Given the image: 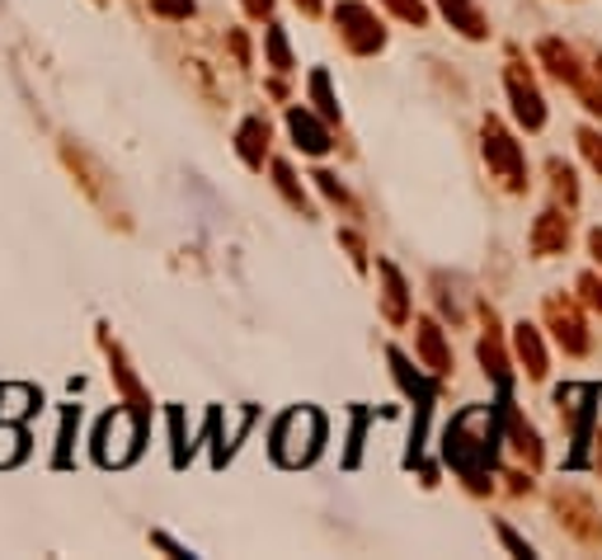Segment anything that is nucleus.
Wrapping results in <instances>:
<instances>
[{
	"instance_id": "nucleus-1",
	"label": "nucleus",
	"mask_w": 602,
	"mask_h": 560,
	"mask_svg": "<svg viewBox=\"0 0 602 560\" xmlns=\"http://www.w3.org/2000/svg\"><path fill=\"white\" fill-rule=\"evenodd\" d=\"M448 462L462 476L485 489V471L494 466V429H490V410H466L456 424L448 429Z\"/></svg>"
},
{
	"instance_id": "nucleus-2",
	"label": "nucleus",
	"mask_w": 602,
	"mask_h": 560,
	"mask_svg": "<svg viewBox=\"0 0 602 560\" xmlns=\"http://www.w3.org/2000/svg\"><path fill=\"white\" fill-rule=\"evenodd\" d=\"M321 439H325V424L315 410H292L282 414V424L273 433V452L282 466H307L315 452H321Z\"/></svg>"
},
{
	"instance_id": "nucleus-3",
	"label": "nucleus",
	"mask_w": 602,
	"mask_h": 560,
	"mask_svg": "<svg viewBox=\"0 0 602 560\" xmlns=\"http://www.w3.org/2000/svg\"><path fill=\"white\" fill-rule=\"evenodd\" d=\"M485 161H490V174H499L513 194H523V189H527L523 151H518V142H513V137L504 132L499 118H485Z\"/></svg>"
},
{
	"instance_id": "nucleus-4",
	"label": "nucleus",
	"mask_w": 602,
	"mask_h": 560,
	"mask_svg": "<svg viewBox=\"0 0 602 560\" xmlns=\"http://www.w3.org/2000/svg\"><path fill=\"white\" fill-rule=\"evenodd\" d=\"M551 504L560 514V528L570 532L574 541H583V547H602V518H598L589 495H579V489H556Z\"/></svg>"
},
{
	"instance_id": "nucleus-5",
	"label": "nucleus",
	"mask_w": 602,
	"mask_h": 560,
	"mask_svg": "<svg viewBox=\"0 0 602 560\" xmlns=\"http://www.w3.org/2000/svg\"><path fill=\"white\" fill-rule=\"evenodd\" d=\"M334 24H340V33H344V43L353 47V52H377L381 43H386V33H381V24H377V14H372L367 6H358V0H344L340 10H334Z\"/></svg>"
},
{
	"instance_id": "nucleus-6",
	"label": "nucleus",
	"mask_w": 602,
	"mask_h": 560,
	"mask_svg": "<svg viewBox=\"0 0 602 560\" xmlns=\"http://www.w3.org/2000/svg\"><path fill=\"white\" fill-rule=\"evenodd\" d=\"M137 439H141L137 414L132 410H114L109 419H104V429H99V457L109 466H122L137 452Z\"/></svg>"
},
{
	"instance_id": "nucleus-7",
	"label": "nucleus",
	"mask_w": 602,
	"mask_h": 560,
	"mask_svg": "<svg viewBox=\"0 0 602 560\" xmlns=\"http://www.w3.org/2000/svg\"><path fill=\"white\" fill-rule=\"evenodd\" d=\"M546 321H551V330H556V340H560L565 354H574V358L589 354L593 340H589V330H583V316H579L574 302H565V297H551V302H546Z\"/></svg>"
},
{
	"instance_id": "nucleus-8",
	"label": "nucleus",
	"mask_w": 602,
	"mask_h": 560,
	"mask_svg": "<svg viewBox=\"0 0 602 560\" xmlns=\"http://www.w3.org/2000/svg\"><path fill=\"white\" fill-rule=\"evenodd\" d=\"M508 95H513V114L523 118V128H541L546 122V104H541V95H537V85L523 76V66H513L508 72Z\"/></svg>"
},
{
	"instance_id": "nucleus-9",
	"label": "nucleus",
	"mask_w": 602,
	"mask_h": 560,
	"mask_svg": "<svg viewBox=\"0 0 602 560\" xmlns=\"http://www.w3.org/2000/svg\"><path fill=\"white\" fill-rule=\"evenodd\" d=\"M565 245H570V213L551 207V213H541L533 226V250L537 255H565Z\"/></svg>"
},
{
	"instance_id": "nucleus-10",
	"label": "nucleus",
	"mask_w": 602,
	"mask_h": 560,
	"mask_svg": "<svg viewBox=\"0 0 602 560\" xmlns=\"http://www.w3.org/2000/svg\"><path fill=\"white\" fill-rule=\"evenodd\" d=\"M513 354H518V363H523V373L533 377V381H541L546 377V344H541V335H537V325H518L513 330Z\"/></svg>"
},
{
	"instance_id": "nucleus-11",
	"label": "nucleus",
	"mask_w": 602,
	"mask_h": 560,
	"mask_svg": "<svg viewBox=\"0 0 602 560\" xmlns=\"http://www.w3.org/2000/svg\"><path fill=\"white\" fill-rule=\"evenodd\" d=\"M537 57L546 62V72H551L560 85H579V80H583V66H579V57H574V47H565L560 39H546V43L537 47Z\"/></svg>"
},
{
	"instance_id": "nucleus-12",
	"label": "nucleus",
	"mask_w": 602,
	"mask_h": 560,
	"mask_svg": "<svg viewBox=\"0 0 602 560\" xmlns=\"http://www.w3.org/2000/svg\"><path fill=\"white\" fill-rule=\"evenodd\" d=\"M415 330H419V358H423V367H429L433 377H448L452 373V354H448V344H442L438 321H419Z\"/></svg>"
},
{
	"instance_id": "nucleus-13",
	"label": "nucleus",
	"mask_w": 602,
	"mask_h": 560,
	"mask_svg": "<svg viewBox=\"0 0 602 560\" xmlns=\"http://www.w3.org/2000/svg\"><path fill=\"white\" fill-rule=\"evenodd\" d=\"M508 406V400H504ZM504 429H508V443L518 448V457L527 462V466H541V439H537V429L533 424H523V414L518 410H504Z\"/></svg>"
},
{
	"instance_id": "nucleus-14",
	"label": "nucleus",
	"mask_w": 602,
	"mask_h": 560,
	"mask_svg": "<svg viewBox=\"0 0 602 560\" xmlns=\"http://www.w3.org/2000/svg\"><path fill=\"white\" fill-rule=\"evenodd\" d=\"M288 128H292V137H297L301 151H311V155H325V151H330V132H325L307 109H292V114H288Z\"/></svg>"
},
{
	"instance_id": "nucleus-15",
	"label": "nucleus",
	"mask_w": 602,
	"mask_h": 560,
	"mask_svg": "<svg viewBox=\"0 0 602 560\" xmlns=\"http://www.w3.org/2000/svg\"><path fill=\"white\" fill-rule=\"evenodd\" d=\"M377 273H381V283H386V297H381V306H386V321H396V325H405L410 321V302H405V278L396 273V265H377Z\"/></svg>"
},
{
	"instance_id": "nucleus-16",
	"label": "nucleus",
	"mask_w": 602,
	"mask_h": 560,
	"mask_svg": "<svg viewBox=\"0 0 602 560\" xmlns=\"http://www.w3.org/2000/svg\"><path fill=\"white\" fill-rule=\"evenodd\" d=\"M438 6H442V14H448L456 29L466 33V39H485V33H490V29H485V14L475 10L471 0H438Z\"/></svg>"
},
{
	"instance_id": "nucleus-17",
	"label": "nucleus",
	"mask_w": 602,
	"mask_h": 560,
	"mask_svg": "<svg viewBox=\"0 0 602 560\" xmlns=\"http://www.w3.org/2000/svg\"><path fill=\"white\" fill-rule=\"evenodd\" d=\"M264 151H269V122H264V118H245L240 122V155H245V165H264Z\"/></svg>"
},
{
	"instance_id": "nucleus-18",
	"label": "nucleus",
	"mask_w": 602,
	"mask_h": 560,
	"mask_svg": "<svg viewBox=\"0 0 602 560\" xmlns=\"http://www.w3.org/2000/svg\"><path fill=\"white\" fill-rule=\"evenodd\" d=\"M481 363L490 377H499L508 387V358H504V344H499V330H494V316H490V335L481 340Z\"/></svg>"
},
{
	"instance_id": "nucleus-19",
	"label": "nucleus",
	"mask_w": 602,
	"mask_h": 560,
	"mask_svg": "<svg viewBox=\"0 0 602 560\" xmlns=\"http://www.w3.org/2000/svg\"><path fill=\"white\" fill-rule=\"evenodd\" d=\"M546 170H551V189H556V198H565V207H574V203H579V184H574V170L565 165V161H551Z\"/></svg>"
},
{
	"instance_id": "nucleus-20",
	"label": "nucleus",
	"mask_w": 602,
	"mask_h": 560,
	"mask_svg": "<svg viewBox=\"0 0 602 560\" xmlns=\"http://www.w3.org/2000/svg\"><path fill=\"white\" fill-rule=\"evenodd\" d=\"M0 400H6V406H0V419H20V414L33 410V391L29 387H6V391H0Z\"/></svg>"
},
{
	"instance_id": "nucleus-21",
	"label": "nucleus",
	"mask_w": 602,
	"mask_h": 560,
	"mask_svg": "<svg viewBox=\"0 0 602 560\" xmlns=\"http://www.w3.org/2000/svg\"><path fill=\"white\" fill-rule=\"evenodd\" d=\"M273 180H278V189H282V198H288L292 207H301V213H307V194H301V184H297V174L288 170V165H273Z\"/></svg>"
},
{
	"instance_id": "nucleus-22",
	"label": "nucleus",
	"mask_w": 602,
	"mask_h": 560,
	"mask_svg": "<svg viewBox=\"0 0 602 560\" xmlns=\"http://www.w3.org/2000/svg\"><path fill=\"white\" fill-rule=\"evenodd\" d=\"M311 99L321 104V114H325V118H340V104H334V95H330V76H325V72H315V76H311Z\"/></svg>"
},
{
	"instance_id": "nucleus-23",
	"label": "nucleus",
	"mask_w": 602,
	"mask_h": 560,
	"mask_svg": "<svg viewBox=\"0 0 602 560\" xmlns=\"http://www.w3.org/2000/svg\"><path fill=\"white\" fill-rule=\"evenodd\" d=\"M579 151L583 155H589V165L602 174V132H593V128H583L579 132Z\"/></svg>"
},
{
	"instance_id": "nucleus-24",
	"label": "nucleus",
	"mask_w": 602,
	"mask_h": 560,
	"mask_svg": "<svg viewBox=\"0 0 602 560\" xmlns=\"http://www.w3.org/2000/svg\"><path fill=\"white\" fill-rule=\"evenodd\" d=\"M386 6H391L400 20H410V24H423L429 20V10H423V0H386Z\"/></svg>"
},
{
	"instance_id": "nucleus-25",
	"label": "nucleus",
	"mask_w": 602,
	"mask_h": 560,
	"mask_svg": "<svg viewBox=\"0 0 602 560\" xmlns=\"http://www.w3.org/2000/svg\"><path fill=\"white\" fill-rule=\"evenodd\" d=\"M269 62L278 66V72H292V57H288V43H282V33L269 29Z\"/></svg>"
},
{
	"instance_id": "nucleus-26",
	"label": "nucleus",
	"mask_w": 602,
	"mask_h": 560,
	"mask_svg": "<svg viewBox=\"0 0 602 560\" xmlns=\"http://www.w3.org/2000/svg\"><path fill=\"white\" fill-rule=\"evenodd\" d=\"M579 292H583V302H589L593 311H602V278L598 273H583L579 278Z\"/></svg>"
},
{
	"instance_id": "nucleus-27",
	"label": "nucleus",
	"mask_w": 602,
	"mask_h": 560,
	"mask_svg": "<svg viewBox=\"0 0 602 560\" xmlns=\"http://www.w3.org/2000/svg\"><path fill=\"white\" fill-rule=\"evenodd\" d=\"M574 90H579V99H583V109H593V114H602V90H598V85H593L589 76H583V80L574 85Z\"/></svg>"
},
{
	"instance_id": "nucleus-28",
	"label": "nucleus",
	"mask_w": 602,
	"mask_h": 560,
	"mask_svg": "<svg viewBox=\"0 0 602 560\" xmlns=\"http://www.w3.org/2000/svg\"><path fill=\"white\" fill-rule=\"evenodd\" d=\"M151 6L161 14H170V20H189L193 14V0H151Z\"/></svg>"
},
{
	"instance_id": "nucleus-29",
	"label": "nucleus",
	"mask_w": 602,
	"mask_h": 560,
	"mask_svg": "<svg viewBox=\"0 0 602 560\" xmlns=\"http://www.w3.org/2000/svg\"><path fill=\"white\" fill-rule=\"evenodd\" d=\"M504 541H508V551H513V556H533V547H527V541H523L518 532H508V528H504Z\"/></svg>"
},
{
	"instance_id": "nucleus-30",
	"label": "nucleus",
	"mask_w": 602,
	"mask_h": 560,
	"mask_svg": "<svg viewBox=\"0 0 602 560\" xmlns=\"http://www.w3.org/2000/svg\"><path fill=\"white\" fill-rule=\"evenodd\" d=\"M269 6H273V0H245V10H250L255 20H259V14H269Z\"/></svg>"
},
{
	"instance_id": "nucleus-31",
	"label": "nucleus",
	"mask_w": 602,
	"mask_h": 560,
	"mask_svg": "<svg viewBox=\"0 0 602 560\" xmlns=\"http://www.w3.org/2000/svg\"><path fill=\"white\" fill-rule=\"evenodd\" d=\"M589 250H593V259L602 265V231H593V236H589Z\"/></svg>"
},
{
	"instance_id": "nucleus-32",
	"label": "nucleus",
	"mask_w": 602,
	"mask_h": 560,
	"mask_svg": "<svg viewBox=\"0 0 602 560\" xmlns=\"http://www.w3.org/2000/svg\"><path fill=\"white\" fill-rule=\"evenodd\" d=\"M297 6H301V10H307V14H311V20H315V14H321V0H297Z\"/></svg>"
}]
</instances>
